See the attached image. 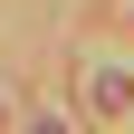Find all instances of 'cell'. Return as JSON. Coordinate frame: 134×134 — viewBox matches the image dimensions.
<instances>
[{
    "instance_id": "cell-1",
    "label": "cell",
    "mask_w": 134,
    "mask_h": 134,
    "mask_svg": "<svg viewBox=\"0 0 134 134\" xmlns=\"http://www.w3.org/2000/svg\"><path fill=\"white\" fill-rule=\"evenodd\" d=\"M29 134H67V125H29Z\"/></svg>"
},
{
    "instance_id": "cell-2",
    "label": "cell",
    "mask_w": 134,
    "mask_h": 134,
    "mask_svg": "<svg viewBox=\"0 0 134 134\" xmlns=\"http://www.w3.org/2000/svg\"><path fill=\"white\" fill-rule=\"evenodd\" d=\"M0 134H10V115H0Z\"/></svg>"
}]
</instances>
